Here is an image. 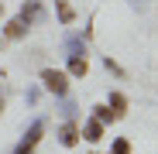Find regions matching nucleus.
I'll use <instances>...</instances> for the list:
<instances>
[{"label":"nucleus","instance_id":"1","mask_svg":"<svg viewBox=\"0 0 158 154\" xmlns=\"http://www.w3.org/2000/svg\"><path fill=\"white\" fill-rule=\"evenodd\" d=\"M41 82L48 93H55V96H69V75L62 69H41Z\"/></svg>","mask_w":158,"mask_h":154},{"label":"nucleus","instance_id":"2","mask_svg":"<svg viewBox=\"0 0 158 154\" xmlns=\"http://www.w3.org/2000/svg\"><path fill=\"white\" fill-rule=\"evenodd\" d=\"M41 134H45V123H41V120H35V123H31V130L24 134V140H21V144L14 147V154H31V151L38 147V140H41Z\"/></svg>","mask_w":158,"mask_h":154},{"label":"nucleus","instance_id":"3","mask_svg":"<svg viewBox=\"0 0 158 154\" xmlns=\"http://www.w3.org/2000/svg\"><path fill=\"white\" fill-rule=\"evenodd\" d=\"M86 72H89L86 55H69V72H65V75H76V79H83Z\"/></svg>","mask_w":158,"mask_h":154},{"label":"nucleus","instance_id":"4","mask_svg":"<svg viewBox=\"0 0 158 154\" xmlns=\"http://www.w3.org/2000/svg\"><path fill=\"white\" fill-rule=\"evenodd\" d=\"M4 34H7L10 41H17V38H24V34H28V24H24L21 17H14V21H7V28H4Z\"/></svg>","mask_w":158,"mask_h":154},{"label":"nucleus","instance_id":"5","mask_svg":"<svg viewBox=\"0 0 158 154\" xmlns=\"http://www.w3.org/2000/svg\"><path fill=\"white\" fill-rule=\"evenodd\" d=\"M79 137H86L89 144H96V140L103 137V123H100V120H89V123L83 127V130H79Z\"/></svg>","mask_w":158,"mask_h":154},{"label":"nucleus","instance_id":"6","mask_svg":"<svg viewBox=\"0 0 158 154\" xmlns=\"http://www.w3.org/2000/svg\"><path fill=\"white\" fill-rule=\"evenodd\" d=\"M59 140H62V147H76L79 144V127L76 123H65L62 134H59Z\"/></svg>","mask_w":158,"mask_h":154},{"label":"nucleus","instance_id":"7","mask_svg":"<svg viewBox=\"0 0 158 154\" xmlns=\"http://www.w3.org/2000/svg\"><path fill=\"white\" fill-rule=\"evenodd\" d=\"M107 106H114V116H124L127 113V96L124 93H110V103Z\"/></svg>","mask_w":158,"mask_h":154},{"label":"nucleus","instance_id":"8","mask_svg":"<svg viewBox=\"0 0 158 154\" xmlns=\"http://www.w3.org/2000/svg\"><path fill=\"white\" fill-rule=\"evenodd\" d=\"M55 10H59V21H62V24H72V21H76V10L65 4V0H55Z\"/></svg>","mask_w":158,"mask_h":154},{"label":"nucleus","instance_id":"9","mask_svg":"<svg viewBox=\"0 0 158 154\" xmlns=\"http://www.w3.org/2000/svg\"><path fill=\"white\" fill-rule=\"evenodd\" d=\"M93 120H100V123H114L117 116H114L110 106H93Z\"/></svg>","mask_w":158,"mask_h":154},{"label":"nucleus","instance_id":"10","mask_svg":"<svg viewBox=\"0 0 158 154\" xmlns=\"http://www.w3.org/2000/svg\"><path fill=\"white\" fill-rule=\"evenodd\" d=\"M17 17H21V21H24V24H31V21H35V17H38V4H35V0H31V4H24V7H21V14H17Z\"/></svg>","mask_w":158,"mask_h":154},{"label":"nucleus","instance_id":"11","mask_svg":"<svg viewBox=\"0 0 158 154\" xmlns=\"http://www.w3.org/2000/svg\"><path fill=\"white\" fill-rule=\"evenodd\" d=\"M65 51H69V55H86V45L79 41V38H69L65 41Z\"/></svg>","mask_w":158,"mask_h":154},{"label":"nucleus","instance_id":"12","mask_svg":"<svg viewBox=\"0 0 158 154\" xmlns=\"http://www.w3.org/2000/svg\"><path fill=\"white\" fill-rule=\"evenodd\" d=\"M114 154H131V144H127L124 137H117V140H114Z\"/></svg>","mask_w":158,"mask_h":154},{"label":"nucleus","instance_id":"13","mask_svg":"<svg viewBox=\"0 0 158 154\" xmlns=\"http://www.w3.org/2000/svg\"><path fill=\"white\" fill-rule=\"evenodd\" d=\"M103 65H107V69H110V72H117V75H124V69H120V65H117V62H114V58H110V55H107V58H103Z\"/></svg>","mask_w":158,"mask_h":154},{"label":"nucleus","instance_id":"14","mask_svg":"<svg viewBox=\"0 0 158 154\" xmlns=\"http://www.w3.org/2000/svg\"><path fill=\"white\" fill-rule=\"evenodd\" d=\"M0 17H4V0H0Z\"/></svg>","mask_w":158,"mask_h":154},{"label":"nucleus","instance_id":"15","mask_svg":"<svg viewBox=\"0 0 158 154\" xmlns=\"http://www.w3.org/2000/svg\"><path fill=\"white\" fill-rule=\"evenodd\" d=\"M0 110H4V99H0Z\"/></svg>","mask_w":158,"mask_h":154}]
</instances>
